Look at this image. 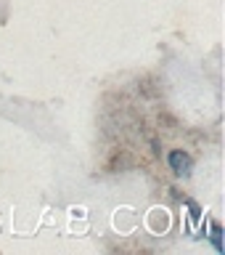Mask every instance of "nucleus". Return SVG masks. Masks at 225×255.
Wrapping results in <instances>:
<instances>
[{"label": "nucleus", "instance_id": "nucleus-1", "mask_svg": "<svg viewBox=\"0 0 225 255\" xmlns=\"http://www.w3.org/2000/svg\"><path fill=\"white\" fill-rule=\"evenodd\" d=\"M170 167L178 175H191V167H194V159H191L186 151H170Z\"/></svg>", "mask_w": 225, "mask_h": 255}, {"label": "nucleus", "instance_id": "nucleus-2", "mask_svg": "<svg viewBox=\"0 0 225 255\" xmlns=\"http://www.w3.org/2000/svg\"><path fill=\"white\" fill-rule=\"evenodd\" d=\"M212 242H215V247H218V250H223V239H220V226H218V223L212 226Z\"/></svg>", "mask_w": 225, "mask_h": 255}]
</instances>
